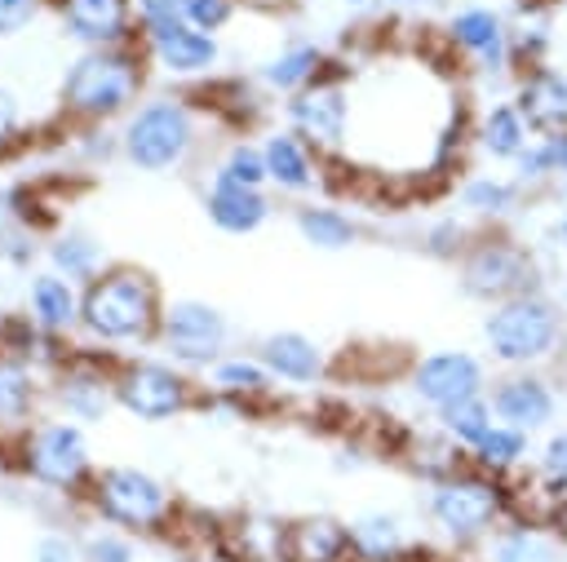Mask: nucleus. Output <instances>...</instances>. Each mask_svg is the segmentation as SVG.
<instances>
[{
    "label": "nucleus",
    "instance_id": "nucleus-28",
    "mask_svg": "<svg viewBox=\"0 0 567 562\" xmlns=\"http://www.w3.org/2000/svg\"><path fill=\"white\" fill-rule=\"evenodd\" d=\"M346 527H350V562H403L412 553V535L399 513L368 509L354 513Z\"/></svg>",
    "mask_w": 567,
    "mask_h": 562
},
{
    "label": "nucleus",
    "instance_id": "nucleus-4",
    "mask_svg": "<svg viewBox=\"0 0 567 562\" xmlns=\"http://www.w3.org/2000/svg\"><path fill=\"white\" fill-rule=\"evenodd\" d=\"M146 49L142 44H115V49H84L62 71V111L84 124H106L115 115H128L142 84H146Z\"/></svg>",
    "mask_w": 567,
    "mask_h": 562
},
{
    "label": "nucleus",
    "instance_id": "nucleus-51",
    "mask_svg": "<svg viewBox=\"0 0 567 562\" xmlns=\"http://www.w3.org/2000/svg\"><path fill=\"white\" fill-rule=\"evenodd\" d=\"M558 288H563V296H567V261H563V270H558Z\"/></svg>",
    "mask_w": 567,
    "mask_h": 562
},
{
    "label": "nucleus",
    "instance_id": "nucleus-33",
    "mask_svg": "<svg viewBox=\"0 0 567 562\" xmlns=\"http://www.w3.org/2000/svg\"><path fill=\"white\" fill-rule=\"evenodd\" d=\"M208 394H221V398H235V403H252V398H266L275 389V376L266 372V363L257 354H221L213 367H208Z\"/></svg>",
    "mask_w": 567,
    "mask_h": 562
},
{
    "label": "nucleus",
    "instance_id": "nucleus-39",
    "mask_svg": "<svg viewBox=\"0 0 567 562\" xmlns=\"http://www.w3.org/2000/svg\"><path fill=\"white\" fill-rule=\"evenodd\" d=\"M213 173H221V177H230V181H239V186H257V190L270 186L261 142H248V137H235V142L221 150V159L213 164Z\"/></svg>",
    "mask_w": 567,
    "mask_h": 562
},
{
    "label": "nucleus",
    "instance_id": "nucleus-42",
    "mask_svg": "<svg viewBox=\"0 0 567 562\" xmlns=\"http://www.w3.org/2000/svg\"><path fill=\"white\" fill-rule=\"evenodd\" d=\"M182 22V0H137V35H155Z\"/></svg>",
    "mask_w": 567,
    "mask_h": 562
},
{
    "label": "nucleus",
    "instance_id": "nucleus-23",
    "mask_svg": "<svg viewBox=\"0 0 567 562\" xmlns=\"http://www.w3.org/2000/svg\"><path fill=\"white\" fill-rule=\"evenodd\" d=\"M483 562H563V540L554 535V527L545 518L518 513L509 518L483 549Z\"/></svg>",
    "mask_w": 567,
    "mask_h": 562
},
{
    "label": "nucleus",
    "instance_id": "nucleus-10",
    "mask_svg": "<svg viewBox=\"0 0 567 562\" xmlns=\"http://www.w3.org/2000/svg\"><path fill=\"white\" fill-rule=\"evenodd\" d=\"M230 345V319L195 296H182L173 305H164V323H159V350L168 354V363H177L182 372H208Z\"/></svg>",
    "mask_w": 567,
    "mask_h": 562
},
{
    "label": "nucleus",
    "instance_id": "nucleus-12",
    "mask_svg": "<svg viewBox=\"0 0 567 562\" xmlns=\"http://www.w3.org/2000/svg\"><path fill=\"white\" fill-rule=\"evenodd\" d=\"M487 358L474 350H430L408 367V389L425 412H447L465 398L487 394Z\"/></svg>",
    "mask_w": 567,
    "mask_h": 562
},
{
    "label": "nucleus",
    "instance_id": "nucleus-29",
    "mask_svg": "<svg viewBox=\"0 0 567 562\" xmlns=\"http://www.w3.org/2000/svg\"><path fill=\"white\" fill-rule=\"evenodd\" d=\"M35 407H40V376L31 358L0 354V434L22 438L35 425Z\"/></svg>",
    "mask_w": 567,
    "mask_h": 562
},
{
    "label": "nucleus",
    "instance_id": "nucleus-9",
    "mask_svg": "<svg viewBox=\"0 0 567 562\" xmlns=\"http://www.w3.org/2000/svg\"><path fill=\"white\" fill-rule=\"evenodd\" d=\"M115 407L159 425L195 407V381L168 358H124L115 367Z\"/></svg>",
    "mask_w": 567,
    "mask_h": 562
},
{
    "label": "nucleus",
    "instance_id": "nucleus-17",
    "mask_svg": "<svg viewBox=\"0 0 567 562\" xmlns=\"http://www.w3.org/2000/svg\"><path fill=\"white\" fill-rule=\"evenodd\" d=\"M509 97L523 111V119L532 124L536 137L563 133L567 128V66L558 62H540L527 66L509 80Z\"/></svg>",
    "mask_w": 567,
    "mask_h": 562
},
{
    "label": "nucleus",
    "instance_id": "nucleus-13",
    "mask_svg": "<svg viewBox=\"0 0 567 562\" xmlns=\"http://www.w3.org/2000/svg\"><path fill=\"white\" fill-rule=\"evenodd\" d=\"M443 35L456 58L483 80H514V49H509V18L492 4H461L447 13Z\"/></svg>",
    "mask_w": 567,
    "mask_h": 562
},
{
    "label": "nucleus",
    "instance_id": "nucleus-22",
    "mask_svg": "<svg viewBox=\"0 0 567 562\" xmlns=\"http://www.w3.org/2000/svg\"><path fill=\"white\" fill-rule=\"evenodd\" d=\"M279 562H350V527L328 513L284 522Z\"/></svg>",
    "mask_w": 567,
    "mask_h": 562
},
{
    "label": "nucleus",
    "instance_id": "nucleus-16",
    "mask_svg": "<svg viewBox=\"0 0 567 562\" xmlns=\"http://www.w3.org/2000/svg\"><path fill=\"white\" fill-rule=\"evenodd\" d=\"M53 403L62 407L66 420L75 425H89V420H102L111 407H115V372L89 354H75L66 358L58 372H53V385H49Z\"/></svg>",
    "mask_w": 567,
    "mask_h": 562
},
{
    "label": "nucleus",
    "instance_id": "nucleus-43",
    "mask_svg": "<svg viewBox=\"0 0 567 562\" xmlns=\"http://www.w3.org/2000/svg\"><path fill=\"white\" fill-rule=\"evenodd\" d=\"M44 4H49V0H0V40L22 35V31L40 18Z\"/></svg>",
    "mask_w": 567,
    "mask_h": 562
},
{
    "label": "nucleus",
    "instance_id": "nucleus-49",
    "mask_svg": "<svg viewBox=\"0 0 567 562\" xmlns=\"http://www.w3.org/2000/svg\"><path fill=\"white\" fill-rule=\"evenodd\" d=\"M390 4H403V9H425V4H443V0H390Z\"/></svg>",
    "mask_w": 567,
    "mask_h": 562
},
{
    "label": "nucleus",
    "instance_id": "nucleus-47",
    "mask_svg": "<svg viewBox=\"0 0 567 562\" xmlns=\"http://www.w3.org/2000/svg\"><path fill=\"white\" fill-rule=\"evenodd\" d=\"M545 243L567 261V208H558V217L549 221V230H545Z\"/></svg>",
    "mask_w": 567,
    "mask_h": 562
},
{
    "label": "nucleus",
    "instance_id": "nucleus-36",
    "mask_svg": "<svg viewBox=\"0 0 567 562\" xmlns=\"http://www.w3.org/2000/svg\"><path fill=\"white\" fill-rule=\"evenodd\" d=\"M403 460H408V469H412L421 482H439V478H447V473L465 469V465H470V451H465V447H456V443L434 425L430 434H421V438H412V443H408Z\"/></svg>",
    "mask_w": 567,
    "mask_h": 562
},
{
    "label": "nucleus",
    "instance_id": "nucleus-31",
    "mask_svg": "<svg viewBox=\"0 0 567 562\" xmlns=\"http://www.w3.org/2000/svg\"><path fill=\"white\" fill-rule=\"evenodd\" d=\"M509 49H514V75L540 62H554V4L549 0H523L509 18Z\"/></svg>",
    "mask_w": 567,
    "mask_h": 562
},
{
    "label": "nucleus",
    "instance_id": "nucleus-14",
    "mask_svg": "<svg viewBox=\"0 0 567 562\" xmlns=\"http://www.w3.org/2000/svg\"><path fill=\"white\" fill-rule=\"evenodd\" d=\"M487 403L501 425H514L536 438L558 425L563 394L545 367H505L487 381Z\"/></svg>",
    "mask_w": 567,
    "mask_h": 562
},
{
    "label": "nucleus",
    "instance_id": "nucleus-34",
    "mask_svg": "<svg viewBox=\"0 0 567 562\" xmlns=\"http://www.w3.org/2000/svg\"><path fill=\"white\" fill-rule=\"evenodd\" d=\"M44 257H49V270L53 274H62V279H71V283H93L102 270H106V252H102V243L93 239V235H84V230H62L49 248H44Z\"/></svg>",
    "mask_w": 567,
    "mask_h": 562
},
{
    "label": "nucleus",
    "instance_id": "nucleus-30",
    "mask_svg": "<svg viewBox=\"0 0 567 562\" xmlns=\"http://www.w3.org/2000/svg\"><path fill=\"white\" fill-rule=\"evenodd\" d=\"M292 230L301 235V243H310L315 252H346L363 239V226L337 208V204H323V199H306L292 208Z\"/></svg>",
    "mask_w": 567,
    "mask_h": 562
},
{
    "label": "nucleus",
    "instance_id": "nucleus-15",
    "mask_svg": "<svg viewBox=\"0 0 567 562\" xmlns=\"http://www.w3.org/2000/svg\"><path fill=\"white\" fill-rule=\"evenodd\" d=\"M62 35L80 49H115L137 35V0H49Z\"/></svg>",
    "mask_w": 567,
    "mask_h": 562
},
{
    "label": "nucleus",
    "instance_id": "nucleus-50",
    "mask_svg": "<svg viewBox=\"0 0 567 562\" xmlns=\"http://www.w3.org/2000/svg\"><path fill=\"white\" fill-rule=\"evenodd\" d=\"M337 4H346V9H372L377 0H337Z\"/></svg>",
    "mask_w": 567,
    "mask_h": 562
},
{
    "label": "nucleus",
    "instance_id": "nucleus-45",
    "mask_svg": "<svg viewBox=\"0 0 567 562\" xmlns=\"http://www.w3.org/2000/svg\"><path fill=\"white\" fill-rule=\"evenodd\" d=\"M18 133H22V102L9 84H0V155L18 142Z\"/></svg>",
    "mask_w": 567,
    "mask_h": 562
},
{
    "label": "nucleus",
    "instance_id": "nucleus-3",
    "mask_svg": "<svg viewBox=\"0 0 567 562\" xmlns=\"http://www.w3.org/2000/svg\"><path fill=\"white\" fill-rule=\"evenodd\" d=\"M483 354L505 367H549L567 350V310L549 292L509 296L501 305H487L483 323Z\"/></svg>",
    "mask_w": 567,
    "mask_h": 562
},
{
    "label": "nucleus",
    "instance_id": "nucleus-5",
    "mask_svg": "<svg viewBox=\"0 0 567 562\" xmlns=\"http://www.w3.org/2000/svg\"><path fill=\"white\" fill-rule=\"evenodd\" d=\"M456 288L478 305H501L509 296L545 292V266L523 239L505 230H478L456 261Z\"/></svg>",
    "mask_w": 567,
    "mask_h": 562
},
{
    "label": "nucleus",
    "instance_id": "nucleus-21",
    "mask_svg": "<svg viewBox=\"0 0 567 562\" xmlns=\"http://www.w3.org/2000/svg\"><path fill=\"white\" fill-rule=\"evenodd\" d=\"M261 155H266V177L279 195H315L323 186V159L292 128H270L261 137Z\"/></svg>",
    "mask_w": 567,
    "mask_h": 562
},
{
    "label": "nucleus",
    "instance_id": "nucleus-18",
    "mask_svg": "<svg viewBox=\"0 0 567 562\" xmlns=\"http://www.w3.org/2000/svg\"><path fill=\"white\" fill-rule=\"evenodd\" d=\"M142 49H146V58H151L164 75H173V80H204V75L221 62L217 35L195 31L190 22H177V27H164V31L146 35Z\"/></svg>",
    "mask_w": 567,
    "mask_h": 562
},
{
    "label": "nucleus",
    "instance_id": "nucleus-35",
    "mask_svg": "<svg viewBox=\"0 0 567 562\" xmlns=\"http://www.w3.org/2000/svg\"><path fill=\"white\" fill-rule=\"evenodd\" d=\"M532 482L545 500V522H549V513L558 504H567V425H554L540 438V447L532 456Z\"/></svg>",
    "mask_w": 567,
    "mask_h": 562
},
{
    "label": "nucleus",
    "instance_id": "nucleus-41",
    "mask_svg": "<svg viewBox=\"0 0 567 562\" xmlns=\"http://www.w3.org/2000/svg\"><path fill=\"white\" fill-rule=\"evenodd\" d=\"M80 549H84V562H133V544L120 531H93Z\"/></svg>",
    "mask_w": 567,
    "mask_h": 562
},
{
    "label": "nucleus",
    "instance_id": "nucleus-38",
    "mask_svg": "<svg viewBox=\"0 0 567 562\" xmlns=\"http://www.w3.org/2000/svg\"><path fill=\"white\" fill-rule=\"evenodd\" d=\"M474 226H470V217H461V212H447V217H439V221H430L425 230H421V252L425 257H434V261H461L465 257V248L474 243Z\"/></svg>",
    "mask_w": 567,
    "mask_h": 562
},
{
    "label": "nucleus",
    "instance_id": "nucleus-20",
    "mask_svg": "<svg viewBox=\"0 0 567 562\" xmlns=\"http://www.w3.org/2000/svg\"><path fill=\"white\" fill-rule=\"evenodd\" d=\"M257 358L266 363V372L275 376V385H297V389H310L328 376V354L315 336L297 332V327H279V332H266L257 341Z\"/></svg>",
    "mask_w": 567,
    "mask_h": 562
},
{
    "label": "nucleus",
    "instance_id": "nucleus-6",
    "mask_svg": "<svg viewBox=\"0 0 567 562\" xmlns=\"http://www.w3.org/2000/svg\"><path fill=\"white\" fill-rule=\"evenodd\" d=\"M199 146V115L186 97H151L124 115L120 155L142 173H173Z\"/></svg>",
    "mask_w": 567,
    "mask_h": 562
},
{
    "label": "nucleus",
    "instance_id": "nucleus-48",
    "mask_svg": "<svg viewBox=\"0 0 567 562\" xmlns=\"http://www.w3.org/2000/svg\"><path fill=\"white\" fill-rule=\"evenodd\" d=\"M549 527H554V535H558L563 549H567V504H558V509L549 513Z\"/></svg>",
    "mask_w": 567,
    "mask_h": 562
},
{
    "label": "nucleus",
    "instance_id": "nucleus-25",
    "mask_svg": "<svg viewBox=\"0 0 567 562\" xmlns=\"http://www.w3.org/2000/svg\"><path fill=\"white\" fill-rule=\"evenodd\" d=\"M323 75H328V53L315 40H288V44H279V53H270L261 62V71H257L261 89L266 93H279V97H292V93L310 89Z\"/></svg>",
    "mask_w": 567,
    "mask_h": 562
},
{
    "label": "nucleus",
    "instance_id": "nucleus-11",
    "mask_svg": "<svg viewBox=\"0 0 567 562\" xmlns=\"http://www.w3.org/2000/svg\"><path fill=\"white\" fill-rule=\"evenodd\" d=\"M350 115H354L350 89L337 75H323L284 102V119H288L284 128H292L319 159L350 150Z\"/></svg>",
    "mask_w": 567,
    "mask_h": 562
},
{
    "label": "nucleus",
    "instance_id": "nucleus-32",
    "mask_svg": "<svg viewBox=\"0 0 567 562\" xmlns=\"http://www.w3.org/2000/svg\"><path fill=\"white\" fill-rule=\"evenodd\" d=\"M532 456H536V443H532V434H523V429H514V425H492L474 447H470V465L474 469H483V473H492V478H514V473H523L527 465H532Z\"/></svg>",
    "mask_w": 567,
    "mask_h": 562
},
{
    "label": "nucleus",
    "instance_id": "nucleus-8",
    "mask_svg": "<svg viewBox=\"0 0 567 562\" xmlns=\"http://www.w3.org/2000/svg\"><path fill=\"white\" fill-rule=\"evenodd\" d=\"M89 504L102 522L124 531H159L173 518V496L159 478L137 465H106L89 482Z\"/></svg>",
    "mask_w": 567,
    "mask_h": 562
},
{
    "label": "nucleus",
    "instance_id": "nucleus-1",
    "mask_svg": "<svg viewBox=\"0 0 567 562\" xmlns=\"http://www.w3.org/2000/svg\"><path fill=\"white\" fill-rule=\"evenodd\" d=\"M523 513L518 491L505 478H492L474 465L425 482V518L452 549H483L509 518Z\"/></svg>",
    "mask_w": 567,
    "mask_h": 562
},
{
    "label": "nucleus",
    "instance_id": "nucleus-46",
    "mask_svg": "<svg viewBox=\"0 0 567 562\" xmlns=\"http://www.w3.org/2000/svg\"><path fill=\"white\" fill-rule=\"evenodd\" d=\"M540 142H545L554 181H567V128H563V133H549V137H540Z\"/></svg>",
    "mask_w": 567,
    "mask_h": 562
},
{
    "label": "nucleus",
    "instance_id": "nucleus-2",
    "mask_svg": "<svg viewBox=\"0 0 567 562\" xmlns=\"http://www.w3.org/2000/svg\"><path fill=\"white\" fill-rule=\"evenodd\" d=\"M164 296L159 283L137 266H106L80 288V332L97 345H146L159 341Z\"/></svg>",
    "mask_w": 567,
    "mask_h": 562
},
{
    "label": "nucleus",
    "instance_id": "nucleus-7",
    "mask_svg": "<svg viewBox=\"0 0 567 562\" xmlns=\"http://www.w3.org/2000/svg\"><path fill=\"white\" fill-rule=\"evenodd\" d=\"M18 465L31 482L53 487V491H80L93 482V451L84 438V425L66 420V416H49L35 420L22 438H18Z\"/></svg>",
    "mask_w": 567,
    "mask_h": 562
},
{
    "label": "nucleus",
    "instance_id": "nucleus-19",
    "mask_svg": "<svg viewBox=\"0 0 567 562\" xmlns=\"http://www.w3.org/2000/svg\"><path fill=\"white\" fill-rule=\"evenodd\" d=\"M204 212L221 235H257L275 217V199L257 186H239L221 173H208L204 181Z\"/></svg>",
    "mask_w": 567,
    "mask_h": 562
},
{
    "label": "nucleus",
    "instance_id": "nucleus-26",
    "mask_svg": "<svg viewBox=\"0 0 567 562\" xmlns=\"http://www.w3.org/2000/svg\"><path fill=\"white\" fill-rule=\"evenodd\" d=\"M527 190L518 186V177L509 173H470L461 186H456V208L461 217L478 221V226H496L505 217H514L523 208Z\"/></svg>",
    "mask_w": 567,
    "mask_h": 562
},
{
    "label": "nucleus",
    "instance_id": "nucleus-40",
    "mask_svg": "<svg viewBox=\"0 0 567 562\" xmlns=\"http://www.w3.org/2000/svg\"><path fill=\"white\" fill-rule=\"evenodd\" d=\"M235 0H182V22H190L195 31H208L217 35L221 27L235 22Z\"/></svg>",
    "mask_w": 567,
    "mask_h": 562
},
{
    "label": "nucleus",
    "instance_id": "nucleus-44",
    "mask_svg": "<svg viewBox=\"0 0 567 562\" xmlns=\"http://www.w3.org/2000/svg\"><path fill=\"white\" fill-rule=\"evenodd\" d=\"M31 562H84V549H80L71 535L49 531V535H40V540H35Z\"/></svg>",
    "mask_w": 567,
    "mask_h": 562
},
{
    "label": "nucleus",
    "instance_id": "nucleus-24",
    "mask_svg": "<svg viewBox=\"0 0 567 562\" xmlns=\"http://www.w3.org/2000/svg\"><path fill=\"white\" fill-rule=\"evenodd\" d=\"M470 137H474V146H478L483 159L509 164V168H514V159L536 142V133H532V124L523 119V111L514 106V97H496L492 106H483Z\"/></svg>",
    "mask_w": 567,
    "mask_h": 562
},
{
    "label": "nucleus",
    "instance_id": "nucleus-27",
    "mask_svg": "<svg viewBox=\"0 0 567 562\" xmlns=\"http://www.w3.org/2000/svg\"><path fill=\"white\" fill-rule=\"evenodd\" d=\"M27 314L35 319V327L44 336H66L80 327V283L53 274V270H40L31 274V288H27Z\"/></svg>",
    "mask_w": 567,
    "mask_h": 562
},
{
    "label": "nucleus",
    "instance_id": "nucleus-37",
    "mask_svg": "<svg viewBox=\"0 0 567 562\" xmlns=\"http://www.w3.org/2000/svg\"><path fill=\"white\" fill-rule=\"evenodd\" d=\"M434 425L456 443V447H474L492 425H496V416H492V403H487V394H478V398H465V403H456V407H447V412H439L434 416Z\"/></svg>",
    "mask_w": 567,
    "mask_h": 562
}]
</instances>
